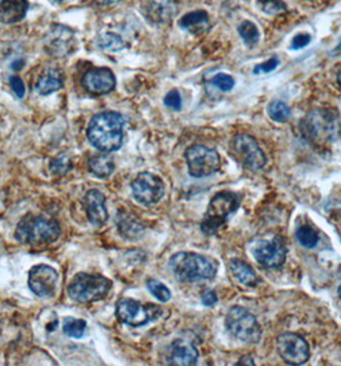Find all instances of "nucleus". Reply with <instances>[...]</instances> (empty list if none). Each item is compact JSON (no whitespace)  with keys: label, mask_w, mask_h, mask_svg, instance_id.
I'll return each mask as SVG.
<instances>
[{"label":"nucleus","mask_w":341,"mask_h":366,"mask_svg":"<svg viewBox=\"0 0 341 366\" xmlns=\"http://www.w3.org/2000/svg\"><path fill=\"white\" fill-rule=\"evenodd\" d=\"M125 117L118 112H102L95 115L86 130L87 140L101 152H116L123 143Z\"/></svg>","instance_id":"nucleus-1"},{"label":"nucleus","mask_w":341,"mask_h":366,"mask_svg":"<svg viewBox=\"0 0 341 366\" xmlns=\"http://www.w3.org/2000/svg\"><path fill=\"white\" fill-rule=\"evenodd\" d=\"M300 130L313 146H329L341 137L340 116L330 108H316L307 113L300 122Z\"/></svg>","instance_id":"nucleus-2"},{"label":"nucleus","mask_w":341,"mask_h":366,"mask_svg":"<svg viewBox=\"0 0 341 366\" xmlns=\"http://www.w3.org/2000/svg\"><path fill=\"white\" fill-rule=\"evenodd\" d=\"M169 267L183 283L212 280L218 271V262L212 257L194 252H178L171 257Z\"/></svg>","instance_id":"nucleus-3"},{"label":"nucleus","mask_w":341,"mask_h":366,"mask_svg":"<svg viewBox=\"0 0 341 366\" xmlns=\"http://www.w3.org/2000/svg\"><path fill=\"white\" fill-rule=\"evenodd\" d=\"M14 237L19 243L34 247L52 244L61 237V225L45 216L26 215L19 221Z\"/></svg>","instance_id":"nucleus-4"},{"label":"nucleus","mask_w":341,"mask_h":366,"mask_svg":"<svg viewBox=\"0 0 341 366\" xmlns=\"http://www.w3.org/2000/svg\"><path fill=\"white\" fill-rule=\"evenodd\" d=\"M112 285L111 280L103 275L79 273L68 284L67 293L74 302H95L110 294Z\"/></svg>","instance_id":"nucleus-5"},{"label":"nucleus","mask_w":341,"mask_h":366,"mask_svg":"<svg viewBox=\"0 0 341 366\" xmlns=\"http://www.w3.org/2000/svg\"><path fill=\"white\" fill-rule=\"evenodd\" d=\"M239 207L240 197L238 194L232 192L217 193L208 204L200 229L205 235H214L223 225H226L229 218L239 210Z\"/></svg>","instance_id":"nucleus-6"},{"label":"nucleus","mask_w":341,"mask_h":366,"mask_svg":"<svg viewBox=\"0 0 341 366\" xmlns=\"http://www.w3.org/2000/svg\"><path fill=\"white\" fill-rule=\"evenodd\" d=\"M226 328L234 338L247 345H257L262 338V329L258 320L244 307H231L226 315Z\"/></svg>","instance_id":"nucleus-7"},{"label":"nucleus","mask_w":341,"mask_h":366,"mask_svg":"<svg viewBox=\"0 0 341 366\" xmlns=\"http://www.w3.org/2000/svg\"><path fill=\"white\" fill-rule=\"evenodd\" d=\"M251 256L265 269H278L285 264V242L280 235L273 237H256L248 244Z\"/></svg>","instance_id":"nucleus-8"},{"label":"nucleus","mask_w":341,"mask_h":366,"mask_svg":"<svg viewBox=\"0 0 341 366\" xmlns=\"http://www.w3.org/2000/svg\"><path fill=\"white\" fill-rule=\"evenodd\" d=\"M163 315V309L154 303H141L132 298H122L116 305L117 319L132 328L144 327Z\"/></svg>","instance_id":"nucleus-9"},{"label":"nucleus","mask_w":341,"mask_h":366,"mask_svg":"<svg viewBox=\"0 0 341 366\" xmlns=\"http://www.w3.org/2000/svg\"><path fill=\"white\" fill-rule=\"evenodd\" d=\"M230 152L236 162L250 171L262 170L267 164L265 152L260 149L257 140L249 134H238L232 139Z\"/></svg>","instance_id":"nucleus-10"},{"label":"nucleus","mask_w":341,"mask_h":366,"mask_svg":"<svg viewBox=\"0 0 341 366\" xmlns=\"http://www.w3.org/2000/svg\"><path fill=\"white\" fill-rule=\"evenodd\" d=\"M185 160L187 164L189 174L198 179L214 174L221 167V157L218 152L212 148L199 144L186 149Z\"/></svg>","instance_id":"nucleus-11"},{"label":"nucleus","mask_w":341,"mask_h":366,"mask_svg":"<svg viewBox=\"0 0 341 366\" xmlns=\"http://www.w3.org/2000/svg\"><path fill=\"white\" fill-rule=\"evenodd\" d=\"M131 191L135 201L145 207H150L163 198L166 188L163 180L158 175L145 171L140 173L132 180Z\"/></svg>","instance_id":"nucleus-12"},{"label":"nucleus","mask_w":341,"mask_h":366,"mask_svg":"<svg viewBox=\"0 0 341 366\" xmlns=\"http://www.w3.org/2000/svg\"><path fill=\"white\" fill-rule=\"evenodd\" d=\"M276 346L278 355L289 365H303L311 357L307 340L296 333L280 334Z\"/></svg>","instance_id":"nucleus-13"},{"label":"nucleus","mask_w":341,"mask_h":366,"mask_svg":"<svg viewBox=\"0 0 341 366\" xmlns=\"http://www.w3.org/2000/svg\"><path fill=\"white\" fill-rule=\"evenodd\" d=\"M59 275L52 266L35 265L28 273V288L37 297H53L56 294Z\"/></svg>","instance_id":"nucleus-14"},{"label":"nucleus","mask_w":341,"mask_h":366,"mask_svg":"<svg viewBox=\"0 0 341 366\" xmlns=\"http://www.w3.org/2000/svg\"><path fill=\"white\" fill-rule=\"evenodd\" d=\"M44 44H45V50L49 55L54 57L71 55L76 44L74 31L65 26L56 25L48 32Z\"/></svg>","instance_id":"nucleus-15"},{"label":"nucleus","mask_w":341,"mask_h":366,"mask_svg":"<svg viewBox=\"0 0 341 366\" xmlns=\"http://www.w3.org/2000/svg\"><path fill=\"white\" fill-rule=\"evenodd\" d=\"M83 85L85 90L90 94L104 95L114 89L116 77L110 68L98 67L89 70L83 75Z\"/></svg>","instance_id":"nucleus-16"},{"label":"nucleus","mask_w":341,"mask_h":366,"mask_svg":"<svg viewBox=\"0 0 341 366\" xmlns=\"http://www.w3.org/2000/svg\"><path fill=\"white\" fill-rule=\"evenodd\" d=\"M105 195L98 189H90L83 197V207L90 224L95 228H103L108 221V211L105 207Z\"/></svg>","instance_id":"nucleus-17"},{"label":"nucleus","mask_w":341,"mask_h":366,"mask_svg":"<svg viewBox=\"0 0 341 366\" xmlns=\"http://www.w3.org/2000/svg\"><path fill=\"white\" fill-rule=\"evenodd\" d=\"M198 349L192 342L175 339L167 349V364L175 366H193L198 363Z\"/></svg>","instance_id":"nucleus-18"},{"label":"nucleus","mask_w":341,"mask_h":366,"mask_svg":"<svg viewBox=\"0 0 341 366\" xmlns=\"http://www.w3.org/2000/svg\"><path fill=\"white\" fill-rule=\"evenodd\" d=\"M176 10L175 0H147L143 7V13L152 23L163 25L174 19Z\"/></svg>","instance_id":"nucleus-19"},{"label":"nucleus","mask_w":341,"mask_h":366,"mask_svg":"<svg viewBox=\"0 0 341 366\" xmlns=\"http://www.w3.org/2000/svg\"><path fill=\"white\" fill-rule=\"evenodd\" d=\"M28 0H0V22L4 25L17 23L25 19Z\"/></svg>","instance_id":"nucleus-20"},{"label":"nucleus","mask_w":341,"mask_h":366,"mask_svg":"<svg viewBox=\"0 0 341 366\" xmlns=\"http://www.w3.org/2000/svg\"><path fill=\"white\" fill-rule=\"evenodd\" d=\"M63 83H65V79L61 71L50 68L41 73V76L37 80L35 89L40 95H49L52 93L61 90L63 88Z\"/></svg>","instance_id":"nucleus-21"},{"label":"nucleus","mask_w":341,"mask_h":366,"mask_svg":"<svg viewBox=\"0 0 341 366\" xmlns=\"http://www.w3.org/2000/svg\"><path fill=\"white\" fill-rule=\"evenodd\" d=\"M231 274L239 282V283L245 285V287H256L259 283V278L254 269L247 264L245 261L239 260V258H232L229 262Z\"/></svg>","instance_id":"nucleus-22"},{"label":"nucleus","mask_w":341,"mask_h":366,"mask_svg":"<svg viewBox=\"0 0 341 366\" xmlns=\"http://www.w3.org/2000/svg\"><path fill=\"white\" fill-rule=\"evenodd\" d=\"M117 229L120 231L123 238L129 240H136L140 235L144 233V227L138 220L134 218V215H130L126 212H120L116 219Z\"/></svg>","instance_id":"nucleus-23"},{"label":"nucleus","mask_w":341,"mask_h":366,"mask_svg":"<svg viewBox=\"0 0 341 366\" xmlns=\"http://www.w3.org/2000/svg\"><path fill=\"white\" fill-rule=\"evenodd\" d=\"M180 28L192 34H203L209 28V16L205 10H194L180 19Z\"/></svg>","instance_id":"nucleus-24"},{"label":"nucleus","mask_w":341,"mask_h":366,"mask_svg":"<svg viewBox=\"0 0 341 366\" xmlns=\"http://www.w3.org/2000/svg\"><path fill=\"white\" fill-rule=\"evenodd\" d=\"M87 167L89 171L99 179H107L114 173V162L112 157L104 155V152L92 155L87 161Z\"/></svg>","instance_id":"nucleus-25"},{"label":"nucleus","mask_w":341,"mask_h":366,"mask_svg":"<svg viewBox=\"0 0 341 366\" xmlns=\"http://www.w3.org/2000/svg\"><path fill=\"white\" fill-rule=\"evenodd\" d=\"M86 321L83 319H74V318H65L62 325V330L67 337L70 338H83L86 331Z\"/></svg>","instance_id":"nucleus-26"},{"label":"nucleus","mask_w":341,"mask_h":366,"mask_svg":"<svg viewBox=\"0 0 341 366\" xmlns=\"http://www.w3.org/2000/svg\"><path fill=\"white\" fill-rule=\"evenodd\" d=\"M268 116L276 122H286L290 119L291 110L289 106L281 101H273L268 106Z\"/></svg>","instance_id":"nucleus-27"},{"label":"nucleus","mask_w":341,"mask_h":366,"mask_svg":"<svg viewBox=\"0 0 341 366\" xmlns=\"http://www.w3.org/2000/svg\"><path fill=\"white\" fill-rule=\"evenodd\" d=\"M296 239L304 248H314L318 244V234L311 227H300L296 233Z\"/></svg>","instance_id":"nucleus-28"},{"label":"nucleus","mask_w":341,"mask_h":366,"mask_svg":"<svg viewBox=\"0 0 341 366\" xmlns=\"http://www.w3.org/2000/svg\"><path fill=\"white\" fill-rule=\"evenodd\" d=\"M239 34L248 46H254L259 41L258 28L251 21H242L240 23Z\"/></svg>","instance_id":"nucleus-29"},{"label":"nucleus","mask_w":341,"mask_h":366,"mask_svg":"<svg viewBox=\"0 0 341 366\" xmlns=\"http://www.w3.org/2000/svg\"><path fill=\"white\" fill-rule=\"evenodd\" d=\"M98 46L107 52H118L125 46V43H123L122 37L116 35V34L108 32V34H103L99 37Z\"/></svg>","instance_id":"nucleus-30"},{"label":"nucleus","mask_w":341,"mask_h":366,"mask_svg":"<svg viewBox=\"0 0 341 366\" xmlns=\"http://www.w3.org/2000/svg\"><path fill=\"white\" fill-rule=\"evenodd\" d=\"M147 288H148L150 294H153L161 302H168L172 297L171 291L167 288V285L159 282L157 279H149L147 282Z\"/></svg>","instance_id":"nucleus-31"},{"label":"nucleus","mask_w":341,"mask_h":366,"mask_svg":"<svg viewBox=\"0 0 341 366\" xmlns=\"http://www.w3.org/2000/svg\"><path fill=\"white\" fill-rule=\"evenodd\" d=\"M71 168H72V162H71L70 157L65 156V155H59V156L54 157L50 161V164H49L50 173L56 175V176H63Z\"/></svg>","instance_id":"nucleus-32"},{"label":"nucleus","mask_w":341,"mask_h":366,"mask_svg":"<svg viewBox=\"0 0 341 366\" xmlns=\"http://www.w3.org/2000/svg\"><path fill=\"white\" fill-rule=\"evenodd\" d=\"M258 6L260 10L271 16L280 15L287 10V7L282 0H258Z\"/></svg>","instance_id":"nucleus-33"},{"label":"nucleus","mask_w":341,"mask_h":366,"mask_svg":"<svg viewBox=\"0 0 341 366\" xmlns=\"http://www.w3.org/2000/svg\"><path fill=\"white\" fill-rule=\"evenodd\" d=\"M211 84L222 92H230L235 86V80H234V77H231L230 75L217 73L213 76Z\"/></svg>","instance_id":"nucleus-34"},{"label":"nucleus","mask_w":341,"mask_h":366,"mask_svg":"<svg viewBox=\"0 0 341 366\" xmlns=\"http://www.w3.org/2000/svg\"><path fill=\"white\" fill-rule=\"evenodd\" d=\"M165 104H166L168 108L174 110H180L183 107V99H181V95L177 90H172V92L168 93L166 97H165Z\"/></svg>","instance_id":"nucleus-35"},{"label":"nucleus","mask_w":341,"mask_h":366,"mask_svg":"<svg viewBox=\"0 0 341 366\" xmlns=\"http://www.w3.org/2000/svg\"><path fill=\"white\" fill-rule=\"evenodd\" d=\"M10 85L12 92L16 94L17 98H23L25 97L26 88H25V84L19 79V76H12L10 79Z\"/></svg>","instance_id":"nucleus-36"},{"label":"nucleus","mask_w":341,"mask_h":366,"mask_svg":"<svg viewBox=\"0 0 341 366\" xmlns=\"http://www.w3.org/2000/svg\"><path fill=\"white\" fill-rule=\"evenodd\" d=\"M277 66H278V59L273 57V58H269V59H267L263 64H257L254 67V73H272L273 70H276Z\"/></svg>","instance_id":"nucleus-37"},{"label":"nucleus","mask_w":341,"mask_h":366,"mask_svg":"<svg viewBox=\"0 0 341 366\" xmlns=\"http://www.w3.org/2000/svg\"><path fill=\"white\" fill-rule=\"evenodd\" d=\"M311 40H312V37H311L309 34H305V32H303V34H298L291 40V49H294V50L303 49L304 46H308L311 43Z\"/></svg>","instance_id":"nucleus-38"},{"label":"nucleus","mask_w":341,"mask_h":366,"mask_svg":"<svg viewBox=\"0 0 341 366\" xmlns=\"http://www.w3.org/2000/svg\"><path fill=\"white\" fill-rule=\"evenodd\" d=\"M202 302L204 306H208V307H212L216 303L218 302V297L214 291H205L202 294Z\"/></svg>","instance_id":"nucleus-39"},{"label":"nucleus","mask_w":341,"mask_h":366,"mask_svg":"<svg viewBox=\"0 0 341 366\" xmlns=\"http://www.w3.org/2000/svg\"><path fill=\"white\" fill-rule=\"evenodd\" d=\"M236 365L254 366L256 364H254L253 358H251L249 355H245V356H242L240 358Z\"/></svg>","instance_id":"nucleus-40"},{"label":"nucleus","mask_w":341,"mask_h":366,"mask_svg":"<svg viewBox=\"0 0 341 366\" xmlns=\"http://www.w3.org/2000/svg\"><path fill=\"white\" fill-rule=\"evenodd\" d=\"M341 55V40L340 43L336 46V48L332 50L331 55L332 57H336V55Z\"/></svg>","instance_id":"nucleus-41"},{"label":"nucleus","mask_w":341,"mask_h":366,"mask_svg":"<svg viewBox=\"0 0 341 366\" xmlns=\"http://www.w3.org/2000/svg\"><path fill=\"white\" fill-rule=\"evenodd\" d=\"M103 4H107V6H111V4H117L120 3L122 0H99Z\"/></svg>","instance_id":"nucleus-42"},{"label":"nucleus","mask_w":341,"mask_h":366,"mask_svg":"<svg viewBox=\"0 0 341 366\" xmlns=\"http://www.w3.org/2000/svg\"><path fill=\"white\" fill-rule=\"evenodd\" d=\"M336 79H338V84H339V86L341 88V70L339 71V73H338V77H336Z\"/></svg>","instance_id":"nucleus-43"},{"label":"nucleus","mask_w":341,"mask_h":366,"mask_svg":"<svg viewBox=\"0 0 341 366\" xmlns=\"http://www.w3.org/2000/svg\"><path fill=\"white\" fill-rule=\"evenodd\" d=\"M338 294H339V298L341 300V285L338 288Z\"/></svg>","instance_id":"nucleus-44"},{"label":"nucleus","mask_w":341,"mask_h":366,"mask_svg":"<svg viewBox=\"0 0 341 366\" xmlns=\"http://www.w3.org/2000/svg\"><path fill=\"white\" fill-rule=\"evenodd\" d=\"M56 1H62V0H56Z\"/></svg>","instance_id":"nucleus-45"}]
</instances>
